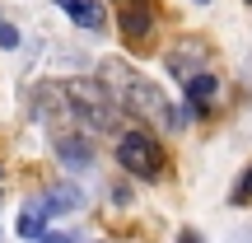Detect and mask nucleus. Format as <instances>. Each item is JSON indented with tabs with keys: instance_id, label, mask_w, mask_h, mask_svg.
Listing matches in <instances>:
<instances>
[{
	"instance_id": "f257e3e1",
	"label": "nucleus",
	"mask_w": 252,
	"mask_h": 243,
	"mask_svg": "<svg viewBox=\"0 0 252 243\" xmlns=\"http://www.w3.org/2000/svg\"><path fill=\"white\" fill-rule=\"evenodd\" d=\"M103 70H108V84H117V99H122V108L140 112V117H150V122L178 126V117L168 112V99L159 94V84H150L145 75H135V66H126V61H108Z\"/></svg>"
},
{
	"instance_id": "f03ea898",
	"label": "nucleus",
	"mask_w": 252,
	"mask_h": 243,
	"mask_svg": "<svg viewBox=\"0 0 252 243\" xmlns=\"http://www.w3.org/2000/svg\"><path fill=\"white\" fill-rule=\"evenodd\" d=\"M65 94L75 99V117L89 122L94 131H112L117 126V103L103 94V84H84V80H70Z\"/></svg>"
},
{
	"instance_id": "7ed1b4c3",
	"label": "nucleus",
	"mask_w": 252,
	"mask_h": 243,
	"mask_svg": "<svg viewBox=\"0 0 252 243\" xmlns=\"http://www.w3.org/2000/svg\"><path fill=\"white\" fill-rule=\"evenodd\" d=\"M117 164H122L126 173H135V178H154L159 164H163L159 140H150L145 131H122V140H117Z\"/></svg>"
},
{
	"instance_id": "20e7f679",
	"label": "nucleus",
	"mask_w": 252,
	"mask_h": 243,
	"mask_svg": "<svg viewBox=\"0 0 252 243\" xmlns=\"http://www.w3.org/2000/svg\"><path fill=\"white\" fill-rule=\"evenodd\" d=\"M56 5L75 19V28H89V33H103L108 28V14H103L98 0H56Z\"/></svg>"
},
{
	"instance_id": "39448f33",
	"label": "nucleus",
	"mask_w": 252,
	"mask_h": 243,
	"mask_svg": "<svg viewBox=\"0 0 252 243\" xmlns=\"http://www.w3.org/2000/svg\"><path fill=\"white\" fill-rule=\"evenodd\" d=\"M56 159L70 164V169H89L94 164V145L84 136H56Z\"/></svg>"
},
{
	"instance_id": "423d86ee",
	"label": "nucleus",
	"mask_w": 252,
	"mask_h": 243,
	"mask_svg": "<svg viewBox=\"0 0 252 243\" xmlns=\"http://www.w3.org/2000/svg\"><path fill=\"white\" fill-rule=\"evenodd\" d=\"M42 206L52 210V215H56V210H80L84 206V187H80V182H56V187L42 192Z\"/></svg>"
},
{
	"instance_id": "0eeeda50",
	"label": "nucleus",
	"mask_w": 252,
	"mask_h": 243,
	"mask_svg": "<svg viewBox=\"0 0 252 243\" xmlns=\"http://www.w3.org/2000/svg\"><path fill=\"white\" fill-rule=\"evenodd\" d=\"M42 215H52V210L42 206V197H33V201H28V206H24V215H19V234H24V239H37V243H42L47 234H52Z\"/></svg>"
},
{
	"instance_id": "6e6552de",
	"label": "nucleus",
	"mask_w": 252,
	"mask_h": 243,
	"mask_svg": "<svg viewBox=\"0 0 252 243\" xmlns=\"http://www.w3.org/2000/svg\"><path fill=\"white\" fill-rule=\"evenodd\" d=\"M215 99V75L210 70H196L187 80V103H191V112H206V103Z\"/></svg>"
},
{
	"instance_id": "1a4fd4ad",
	"label": "nucleus",
	"mask_w": 252,
	"mask_h": 243,
	"mask_svg": "<svg viewBox=\"0 0 252 243\" xmlns=\"http://www.w3.org/2000/svg\"><path fill=\"white\" fill-rule=\"evenodd\" d=\"M150 24H154V9L150 5H126L122 9V33L145 37V33H150Z\"/></svg>"
},
{
	"instance_id": "9d476101",
	"label": "nucleus",
	"mask_w": 252,
	"mask_h": 243,
	"mask_svg": "<svg viewBox=\"0 0 252 243\" xmlns=\"http://www.w3.org/2000/svg\"><path fill=\"white\" fill-rule=\"evenodd\" d=\"M248 197H252V169H243V178L234 187V201H248Z\"/></svg>"
},
{
	"instance_id": "9b49d317",
	"label": "nucleus",
	"mask_w": 252,
	"mask_h": 243,
	"mask_svg": "<svg viewBox=\"0 0 252 243\" xmlns=\"http://www.w3.org/2000/svg\"><path fill=\"white\" fill-rule=\"evenodd\" d=\"M0 47H19V28L0 19Z\"/></svg>"
},
{
	"instance_id": "f8f14e48",
	"label": "nucleus",
	"mask_w": 252,
	"mask_h": 243,
	"mask_svg": "<svg viewBox=\"0 0 252 243\" xmlns=\"http://www.w3.org/2000/svg\"><path fill=\"white\" fill-rule=\"evenodd\" d=\"M42 243H80V239H75V234H65V229H52Z\"/></svg>"
},
{
	"instance_id": "ddd939ff",
	"label": "nucleus",
	"mask_w": 252,
	"mask_h": 243,
	"mask_svg": "<svg viewBox=\"0 0 252 243\" xmlns=\"http://www.w3.org/2000/svg\"><path fill=\"white\" fill-rule=\"evenodd\" d=\"M117 5H122V9H126V5H150V0H117Z\"/></svg>"
},
{
	"instance_id": "4468645a",
	"label": "nucleus",
	"mask_w": 252,
	"mask_h": 243,
	"mask_svg": "<svg viewBox=\"0 0 252 243\" xmlns=\"http://www.w3.org/2000/svg\"><path fill=\"white\" fill-rule=\"evenodd\" d=\"M178 243H196V234H182V239H178Z\"/></svg>"
},
{
	"instance_id": "2eb2a0df",
	"label": "nucleus",
	"mask_w": 252,
	"mask_h": 243,
	"mask_svg": "<svg viewBox=\"0 0 252 243\" xmlns=\"http://www.w3.org/2000/svg\"><path fill=\"white\" fill-rule=\"evenodd\" d=\"M0 239H5V229H0Z\"/></svg>"
},
{
	"instance_id": "dca6fc26",
	"label": "nucleus",
	"mask_w": 252,
	"mask_h": 243,
	"mask_svg": "<svg viewBox=\"0 0 252 243\" xmlns=\"http://www.w3.org/2000/svg\"><path fill=\"white\" fill-rule=\"evenodd\" d=\"M248 5H252V0H248Z\"/></svg>"
}]
</instances>
